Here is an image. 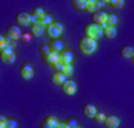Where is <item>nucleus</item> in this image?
<instances>
[{
    "mask_svg": "<svg viewBox=\"0 0 134 128\" xmlns=\"http://www.w3.org/2000/svg\"><path fill=\"white\" fill-rule=\"evenodd\" d=\"M31 15H34L36 18L40 21V19L45 16V12H43V9L42 8H39V6H36V8H33V10H31Z\"/></svg>",
    "mask_w": 134,
    "mask_h": 128,
    "instance_id": "obj_25",
    "label": "nucleus"
},
{
    "mask_svg": "<svg viewBox=\"0 0 134 128\" xmlns=\"http://www.w3.org/2000/svg\"><path fill=\"white\" fill-rule=\"evenodd\" d=\"M61 71H63V75L66 76V77H67V76H70V75L73 73V67H72V64H67V66H64Z\"/></svg>",
    "mask_w": 134,
    "mask_h": 128,
    "instance_id": "obj_28",
    "label": "nucleus"
},
{
    "mask_svg": "<svg viewBox=\"0 0 134 128\" xmlns=\"http://www.w3.org/2000/svg\"><path fill=\"white\" fill-rule=\"evenodd\" d=\"M40 24H42V25H45V27L51 25V24H52V15L45 14V16H43V18L40 19Z\"/></svg>",
    "mask_w": 134,
    "mask_h": 128,
    "instance_id": "obj_27",
    "label": "nucleus"
},
{
    "mask_svg": "<svg viewBox=\"0 0 134 128\" xmlns=\"http://www.w3.org/2000/svg\"><path fill=\"white\" fill-rule=\"evenodd\" d=\"M133 54H134V49L131 46H122L119 49V55L122 58H131L133 57Z\"/></svg>",
    "mask_w": 134,
    "mask_h": 128,
    "instance_id": "obj_18",
    "label": "nucleus"
},
{
    "mask_svg": "<svg viewBox=\"0 0 134 128\" xmlns=\"http://www.w3.org/2000/svg\"><path fill=\"white\" fill-rule=\"evenodd\" d=\"M106 5L110 6V8L118 9V8H122V6H124V2H122V0H109V2H106Z\"/></svg>",
    "mask_w": 134,
    "mask_h": 128,
    "instance_id": "obj_26",
    "label": "nucleus"
},
{
    "mask_svg": "<svg viewBox=\"0 0 134 128\" xmlns=\"http://www.w3.org/2000/svg\"><path fill=\"white\" fill-rule=\"evenodd\" d=\"M64 124H66L69 128H77L79 125H77V119L75 118V116H69V118L64 121Z\"/></svg>",
    "mask_w": 134,
    "mask_h": 128,
    "instance_id": "obj_23",
    "label": "nucleus"
},
{
    "mask_svg": "<svg viewBox=\"0 0 134 128\" xmlns=\"http://www.w3.org/2000/svg\"><path fill=\"white\" fill-rule=\"evenodd\" d=\"M103 34H104L107 39H113L116 36V30L115 27H106L104 30H103Z\"/></svg>",
    "mask_w": 134,
    "mask_h": 128,
    "instance_id": "obj_22",
    "label": "nucleus"
},
{
    "mask_svg": "<svg viewBox=\"0 0 134 128\" xmlns=\"http://www.w3.org/2000/svg\"><path fill=\"white\" fill-rule=\"evenodd\" d=\"M6 121H8V119H6V118H3V116L0 118V128H5V124H6Z\"/></svg>",
    "mask_w": 134,
    "mask_h": 128,
    "instance_id": "obj_34",
    "label": "nucleus"
},
{
    "mask_svg": "<svg viewBox=\"0 0 134 128\" xmlns=\"http://www.w3.org/2000/svg\"><path fill=\"white\" fill-rule=\"evenodd\" d=\"M8 46H9V48H12V49H14V48L16 46V40H9V43H8Z\"/></svg>",
    "mask_w": 134,
    "mask_h": 128,
    "instance_id": "obj_35",
    "label": "nucleus"
},
{
    "mask_svg": "<svg viewBox=\"0 0 134 128\" xmlns=\"http://www.w3.org/2000/svg\"><path fill=\"white\" fill-rule=\"evenodd\" d=\"M19 75L25 81L27 79H31V76H33V67H31V64L29 61H24L21 64V67H19Z\"/></svg>",
    "mask_w": 134,
    "mask_h": 128,
    "instance_id": "obj_6",
    "label": "nucleus"
},
{
    "mask_svg": "<svg viewBox=\"0 0 134 128\" xmlns=\"http://www.w3.org/2000/svg\"><path fill=\"white\" fill-rule=\"evenodd\" d=\"M131 60H133V64H134V54H133V57H131Z\"/></svg>",
    "mask_w": 134,
    "mask_h": 128,
    "instance_id": "obj_37",
    "label": "nucleus"
},
{
    "mask_svg": "<svg viewBox=\"0 0 134 128\" xmlns=\"http://www.w3.org/2000/svg\"><path fill=\"white\" fill-rule=\"evenodd\" d=\"M86 10H88V12H91V14H94L96 10H98L96 0H86Z\"/></svg>",
    "mask_w": 134,
    "mask_h": 128,
    "instance_id": "obj_21",
    "label": "nucleus"
},
{
    "mask_svg": "<svg viewBox=\"0 0 134 128\" xmlns=\"http://www.w3.org/2000/svg\"><path fill=\"white\" fill-rule=\"evenodd\" d=\"M57 128H69V127H67V125H66L64 122H60V124L57 125Z\"/></svg>",
    "mask_w": 134,
    "mask_h": 128,
    "instance_id": "obj_36",
    "label": "nucleus"
},
{
    "mask_svg": "<svg viewBox=\"0 0 134 128\" xmlns=\"http://www.w3.org/2000/svg\"><path fill=\"white\" fill-rule=\"evenodd\" d=\"M30 29H31V34H33V36H37V37L45 33V25H42L40 23L36 24V25H31Z\"/></svg>",
    "mask_w": 134,
    "mask_h": 128,
    "instance_id": "obj_19",
    "label": "nucleus"
},
{
    "mask_svg": "<svg viewBox=\"0 0 134 128\" xmlns=\"http://www.w3.org/2000/svg\"><path fill=\"white\" fill-rule=\"evenodd\" d=\"M77 128H79V127H77Z\"/></svg>",
    "mask_w": 134,
    "mask_h": 128,
    "instance_id": "obj_38",
    "label": "nucleus"
},
{
    "mask_svg": "<svg viewBox=\"0 0 134 128\" xmlns=\"http://www.w3.org/2000/svg\"><path fill=\"white\" fill-rule=\"evenodd\" d=\"M96 2H97V8H103V6H106L104 0H96Z\"/></svg>",
    "mask_w": 134,
    "mask_h": 128,
    "instance_id": "obj_33",
    "label": "nucleus"
},
{
    "mask_svg": "<svg viewBox=\"0 0 134 128\" xmlns=\"http://www.w3.org/2000/svg\"><path fill=\"white\" fill-rule=\"evenodd\" d=\"M58 121H57V118L55 116H45V118L40 121V128H57V125H58Z\"/></svg>",
    "mask_w": 134,
    "mask_h": 128,
    "instance_id": "obj_8",
    "label": "nucleus"
},
{
    "mask_svg": "<svg viewBox=\"0 0 134 128\" xmlns=\"http://www.w3.org/2000/svg\"><path fill=\"white\" fill-rule=\"evenodd\" d=\"M39 52H40V57L45 58L46 55H48L49 52H51V48H49V43H43L42 46L39 48Z\"/></svg>",
    "mask_w": 134,
    "mask_h": 128,
    "instance_id": "obj_24",
    "label": "nucleus"
},
{
    "mask_svg": "<svg viewBox=\"0 0 134 128\" xmlns=\"http://www.w3.org/2000/svg\"><path fill=\"white\" fill-rule=\"evenodd\" d=\"M63 46H64V45H63V42H61V40H58V39H52V40H51V43H49L51 51H52V52H57V54H60L63 49H64Z\"/></svg>",
    "mask_w": 134,
    "mask_h": 128,
    "instance_id": "obj_17",
    "label": "nucleus"
},
{
    "mask_svg": "<svg viewBox=\"0 0 134 128\" xmlns=\"http://www.w3.org/2000/svg\"><path fill=\"white\" fill-rule=\"evenodd\" d=\"M63 88V92H66L67 95H73V94H76V84L73 81H66L64 84L61 85Z\"/></svg>",
    "mask_w": 134,
    "mask_h": 128,
    "instance_id": "obj_10",
    "label": "nucleus"
},
{
    "mask_svg": "<svg viewBox=\"0 0 134 128\" xmlns=\"http://www.w3.org/2000/svg\"><path fill=\"white\" fill-rule=\"evenodd\" d=\"M82 113L88 116V118H94L97 115V109L94 104H83L82 106Z\"/></svg>",
    "mask_w": 134,
    "mask_h": 128,
    "instance_id": "obj_12",
    "label": "nucleus"
},
{
    "mask_svg": "<svg viewBox=\"0 0 134 128\" xmlns=\"http://www.w3.org/2000/svg\"><path fill=\"white\" fill-rule=\"evenodd\" d=\"M5 34L10 39V40H18V39L21 37V34H23V33L19 31V29L16 27V25H9V27L6 29Z\"/></svg>",
    "mask_w": 134,
    "mask_h": 128,
    "instance_id": "obj_9",
    "label": "nucleus"
},
{
    "mask_svg": "<svg viewBox=\"0 0 134 128\" xmlns=\"http://www.w3.org/2000/svg\"><path fill=\"white\" fill-rule=\"evenodd\" d=\"M46 33H48L49 37L58 39V36L63 33V25L60 23H52L51 25H48V27H46Z\"/></svg>",
    "mask_w": 134,
    "mask_h": 128,
    "instance_id": "obj_5",
    "label": "nucleus"
},
{
    "mask_svg": "<svg viewBox=\"0 0 134 128\" xmlns=\"http://www.w3.org/2000/svg\"><path fill=\"white\" fill-rule=\"evenodd\" d=\"M91 18H92V23L94 24L100 25L103 30L106 29V18H107V14H104L103 10H96V12L91 15Z\"/></svg>",
    "mask_w": 134,
    "mask_h": 128,
    "instance_id": "obj_4",
    "label": "nucleus"
},
{
    "mask_svg": "<svg viewBox=\"0 0 134 128\" xmlns=\"http://www.w3.org/2000/svg\"><path fill=\"white\" fill-rule=\"evenodd\" d=\"M15 19L19 25H30V14H27V12H18Z\"/></svg>",
    "mask_w": 134,
    "mask_h": 128,
    "instance_id": "obj_11",
    "label": "nucleus"
},
{
    "mask_svg": "<svg viewBox=\"0 0 134 128\" xmlns=\"http://www.w3.org/2000/svg\"><path fill=\"white\" fill-rule=\"evenodd\" d=\"M70 5L73 6V9L77 12H85L86 10V2L85 0H72Z\"/></svg>",
    "mask_w": 134,
    "mask_h": 128,
    "instance_id": "obj_16",
    "label": "nucleus"
},
{
    "mask_svg": "<svg viewBox=\"0 0 134 128\" xmlns=\"http://www.w3.org/2000/svg\"><path fill=\"white\" fill-rule=\"evenodd\" d=\"M104 125H106V128H118V125H119V119L116 118V116H113V115L106 116Z\"/></svg>",
    "mask_w": 134,
    "mask_h": 128,
    "instance_id": "obj_14",
    "label": "nucleus"
},
{
    "mask_svg": "<svg viewBox=\"0 0 134 128\" xmlns=\"http://www.w3.org/2000/svg\"><path fill=\"white\" fill-rule=\"evenodd\" d=\"M5 128H18V122L15 119H8L5 124Z\"/></svg>",
    "mask_w": 134,
    "mask_h": 128,
    "instance_id": "obj_29",
    "label": "nucleus"
},
{
    "mask_svg": "<svg viewBox=\"0 0 134 128\" xmlns=\"http://www.w3.org/2000/svg\"><path fill=\"white\" fill-rule=\"evenodd\" d=\"M97 48V43L96 40H92L90 37H85V36H82L79 40H77V49L81 51L82 54H85V55H90L96 51Z\"/></svg>",
    "mask_w": 134,
    "mask_h": 128,
    "instance_id": "obj_1",
    "label": "nucleus"
},
{
    "mask_svg": "<svg viewBox=\"0 0 134 128\" xmlns=\"http://www.w3.org/2000/svg\"><path fill=\"white\" fill-rule=\"evenodd\" d=\"M51 81L55 85H63L66 82V76L63 75V71H54L52 75H51Z\"/></svg>",
    "mask_w": 134,
    "mask_h": 128,
    "instance_id": "obj_13",
    "label": "nucleus"
},
{
    "mask_svg": "<svg viewBox=\"0 0 134 128\" xmlns=\"http://www.w3.org/2000/svg\"><path fill=\"white\" fill-rule=\"evenodd\" d=\"M42 60H43V63H45L46 66H51V67H52L54 64L58 61V54H57V52H52V51H51V52H49L45 58H42Z\"/></svg>",
    "mask_w": 134,
    "mask_h": 128,
    "instance_id": "obj_15",
    "label": "nucleus"
},
{
    "mask_svg": "<svg viewBox=\"0 0 134 128\" xmlns=\"http://www.w3.org/2000/svg\"><path fill=\"white\" fill-rule=\"evenodd\" d=\"M19 40L23 43H29L30 40H31V34L30 33H23L21 34V37H19Z\"/></svg>",
    "mask_w": 134,
    "mask_h": 128,
    "instance_id": "obj_30",
    "label": "nucleus"
},
{
    "mask_svg": "<svg viewBox=\"0 0 134 128\" xmlns=\"http://www.w3.org/2000/svg\"><path fill=\"white\" fill-rule=\"evenodd\" d=\"M118 23V16L115 14H107L106 18V27H115V24Z\"/></svg>",
    "mask_w": 134,
    "mask_h": 128,
    "instance_id": "obj_20",
    "label": "nucleus"
},
{
    "mask_svg": "<svg viewBox=\"0 0 134 128\" xmlns=\"http://www.w3.org/2000/svg\"><path fill=\"white\" fill-rule=\"evenodd\" d=\"M58 61H61L64 66H67V64H72L73 61V54L70 49H63L61 52L58 54Z\"/></svg>",
    "mask_w": 134,
    "mask_h": 128,
    "instance_id": "obj_7",
    "label": "nucleus"
},
{
    "mask_svg": "<svg viewBox=\"0 0 134 128\" xmlns=\"http://www.w3.org/2000/svg\"><path fill=\"white\" fill-rule=\"evenodd\" d=\"M63 67H64V64H63L61 61H57V63L52 66V69H54V71H61Z\"/></svg>",
    "mask_w": 134,
    "mask_h": 128,
    "instance_id": "obj_32",
    "label": "nucleus"
},
{
    "mask_svg": "<svg viewBox=\"0 0 134 128\" xmlns=\"http://www.w3.org/2000/svg\"><path fill=\"white\" fill-rule=\"evenodd\" d=\"M94 122H97V124H100V122H104V119H106V115L104 113H97L96 116H94Z\"/></svg>",
    "mask_w": 134,
    "mask_h": 128,
    "instance_id": "obj_31",
    "label": "nucleus"
},
{
    "mask_svg": "<svg viewBox=\"0 0 134 128\" xmlns=\"http://www.w3.org/2000/svg\"><path fill=\"white\" fill-rule=\"evenodd\" d=\"M101 34H103V29H101L100 25H97V24H94V23H88V24L83 25V36H85V37L97 40Z\"/></svg>",
    "mask_w": 134,
    "mask_h": 128,
    "instance_id": "obj_2",
    "label": "nucleus"
},
{
    "mask_svg": "<svg viewBox=\"0 0 134 128\" xmlns=\"http://www.w3.org/2000/svg\"><path fill=\"white\" fill-rule=\"evenodd\" d=\"M0 58H2V61L5 63V64H10V63H14V60H15L14 49L9 48V46L0 49Z\"/></svg>",
    "mask_w": 134,
    "mask_h": 128,
    "instance_id": "obj_3",
    "label": "nucleus"
}]
</instances>
